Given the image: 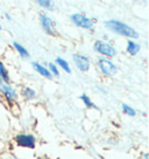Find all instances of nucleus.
<instances>
[{
  "mask_svg": "<svg viewBox=\"0 0 149 159\" xmlns=\"http://www.w3.org/2000/svg\"><path fill=\"white\" fill-rule=\"evenodd\" d=\"M0 159H12L11 157H0Z\"/></svg>",
  "mask_w": 149,
  "mask_h": 159,
  "instance_id": "obj_21",
  "label": "nucleus"
},
{
  "mask_svg": "<svg viewBox=\"0 0 149 159\" xmlns=\"http://www.w3.org/2000/svg\"><path fill=\"white\" fill-rule=\"evenodd\" d=\"M79 99L83 102V104H84V107L86 109H98V107L95 104V102L91 99V97H90L89 95L82 94L79 96Z\"/></svg>",
  "mask_w": 149,
  "mask_h": 159,
  "instance_id": "obj_15",
  "label": "nucleus"
},
{
  "mask_svg": "<svg viewBox=\"0 0 149 159\" xmlns=\"http://www.w3.org/2000/svg\"><path fill=\"white\" fill-rule=\"evenodd\" d=\"M13 48L15 49V52L19 54V56H20L21 59H23V60H27V59H29L30 57V54H29V52H28V49L26 48L23 45H21L20 42H18V41H13Z\"/></svg>",
  "mask_w": 149,
  "mask_h": 159,
  "instance_id": "obj_12",
  "label": "nucleus"
},
{
  "mask_svg": "<svg viewBox=\"0 0 149 159\" xmlns=\"http://www.w3.org/2000/svg\"><path fill=\"white\" fill-rule=\"evenodd\" d=\"M0 84H11L10 71L1 60H0Z\"/></svg>",
  "mask_w": 149,
  "mask_h": 159,
  "instance_id": "obj_11",
  "label": "nucleus"
},
{
  "mask_svg": "<svg viewBox=\"0 0 149 159\" xmlns=\"http://www.w3.org/2000/svg\"><path fill=\"white\" fill-rule=\"evenodd\" d=\"M121 110H122V112H124L125 115H127V116H129V117H134V116H136V110L132 107V105L127 104V103H122L121 104Z\"/></svg>",
  "mask_w": 149,
  "mask_h": 159,
  "instance_id": "obj_17",
  "label": "nucleus"
},
{
  "mask_svg": "<svg viewBox=\"0 0 149 159\" xmlns=\"http://www.w3.org/2000/svg\"><path fill=\"white\" fill-rule=\"evenodd\" d=\"M97 68L100 74L106 77H113L118 73V67L113 62V60L107 57H99L97 60Z\"/></svg>",
  "mask_w": 149,
  "mask_h": 159,
  "instance_id": "obj_3",
  "label": "nucleus"
},
{
  "mask_svg": "<svg viewBox=\"0 0 149 159\" xmlns=\"http://www.w3.org/2000/svg\"><path fill=\"white\" fill-rule=\"evenodd\" d=\"M142 159H148V153H144L143 154V158Z\"/></svg>",
  "mask_w": 149,
  "mask_h": 159,
  "instance_id": "obj_20",
  "label": "nucleus"
},
{
  "mask_svg": "<svg viewBox=\"0 0 149 159\" xmlns=\"http://www.w3.org/2000/svg\"><path fill=\"white\" fill-rule=\"evenodd\" d=\"M104 25L106 30H109L111 33L119 36L127 38L128 40H135L140 36L139 32L134 27L126 24L125 21H121L119 19H107L104 21Z\"/></svg>",
  "mask_w": 149,
  "mask_h": 159,
  "instance_id": "obj_1",
  "label": "nucleus"
},
{
  "mask_svg": "<svg viewBox=\"0 0 149 159\" xmlns=\"http://www.w3.org/2000/svg\"><path fill=\"white\" fill-rule=\"evenodd\" d=\"M72 61H74L76 68L82 71V73H86L89 71L91 68V61L90 59L84 54H80V53H74L72 55Z\"/></svg>",
  "mask_w": 149,
  "mask_h": 159,
  "instance_id": "obj_7",
  "label": "nucleus"
},
{
  "mask_svg": "<svg viewBox=\"0 0 149 159\" xmlns=\"http://www.w3.org/2000/svg\"><path fill=\"white\" fill-rule=\"evenodd\" d=\"M0 93L8 103H14L18 99V91L12 84H0Z\"/></svg>",
  "mask_w": 149,
  "mask_h": 159,
  "instance_id": "obj_8",
  "label": "nucleus"
},
{
  "mask_svg": "<svg viewBox=\"0 0 149 159\" xmlns=\"http://www.w3.org/2000/svg\"><path fill=\"white\" fill-rule=\"evenodd\" d=\"M14 143L18 148L35 149V146H36V137L34 134H28V132H21V134H15Z\"/></svg>",
  "mask_w": 149,
  "mask_h": 159,
  "instance_id": "obj_5",
  "label": "nucleus"
},
{
  "mask_svg": "<svg viewBox=\"0 0 149 159\" xmlns=\"http://www.w3.org/2000/svg\"><path fill=\"white\" fill-rule=\"evenodd\" d=\"M41 159H50V158H47V157H45V158H41Z\"/></svg>",
  "mask_w": 149,
  "mask_h": 159,
  "instance_id": "obj_22",
  "label": "nucleus"
},
{
  "mask_svg": "<svg viewBox=\"0 0 149 159\" xmlns=\"http://www.w3.org/2000/svg\"><path fill=\"white\" fill-rule=\"evenodd\" d=\"M39 20H40L41 28L43 30L45 34L50 35V36H56L57 35V30H56V25H55L54 20L51 19L47 13H40Z\"/></svg>",
  "mask_w": 149,
  "mask_h": 159,
  "instance_id": "obj_6",
  "label": "nucleus"
},
{
  "mask_svg": "<svg viewBox=\"0 0 149 159\" xmlns=\"http://www.w3.org/2000/svg\"><path fill=\"white\" fill-rule=\"evenodd\" d=\"M2 30V27H1V25H0V30Z\"/></svg>",
  "mask_w": 149,
  "mask_h": 159,
  "instance_id": "obj_23",
  "label": "nucleus"
},
{
  "mask_svg": "<svg viewBox=\"0 0 149 159\" xmlns=\"http://www.w3.org/2000/svg\"><path fill=\"white\" fill-rule=\"evenodd\" d=\"M70 21L74 26H77L78 28H82V30H95L96 21L92 18H89L87 15L83 14V13H72V14L70 15Z\"/></svg>",
  "mask_w": 149,
  "mask_h": 159,
  "instance_id": "obj_4",
  "label": "nucleus"
},
{
  "mask_svg": "<svg viewBox=\"0 0 149 159\" xmlns=\"http://www.w3.org/2000/svg\"><path fill=\"white\" fill-rule=\"evenodd\" d=\"M48 70H49V73L51 74V76H53V79L54 77H60L61 75V71L60 69L57 68V66L55 65V63H53V62H50V63H48Z\"/></svg>",
  "mask_w": 149,
  "mask_h": 159,
  "instance_id": "obj_18",
  "label": "nucleus"
},
{
  "mask_svg": "<svg viewBox=\"0 0 149 159\" xmlns=\"http://www.w3.org/2000/svg\"><path fill=\"white\" fill-rule=\"evenodd\" d=\"M6 19H7V20H12V16H11V15L10 14H8V13H6Z\"/></svg>",
  "mask_w": 149,
  "mask_h": 159,
  "instance_id": "obj_19",
  "label": "nucleus"
},
{
  "mask_svg": "<svg viewBox=\"0 0 149 159\" xmlns=\"http://www.w3.org/2000/svg\"><path fill=\"white\" fill-rule=\"evenodd\" d=\"M36 5H39L41 8H43L45 11H50V12L56 10L55 4L53 1H50V0H37L36 1Z\"/></svg>",
  "mask_w": 149,
  "mask_h": 159,
  "instance_id": "obj_16",
  "label": "nucleus"
},
{
  "mask_svg": "<svg viewBox=\"0 0 149 159\" xmlns=\"http://www.w3.org/2000/svg\"><path fill=\"white\" fill-rule=\"evenodd\" d=\"M93 49L96 53L100 55V57H107V59H113L117 56L118 50L112 43H109L105 40H96L93 43Z\"/></svg>",
  "mask_w": 149,
  "mask_h": 159,
  "instance_id": "obj_2",
  "label": "nucleus"
},
{
  "mask_svg": "<svg viewBox=\"0 0 149 159\" xmlns=\"http://www.w3.org/2000/svg\"><path fill=\"white\" fill-rule=\"evenodd\" d=\"M21 96L26 99V101H32L36 97V91L35 89H33L32 87L25 85L22 89H21Z\"/></svg>",
  "mask_w": 149,
  "mask_h": 159,
  "instance_id": "obj_14",
  "label": "nucleus"
},
{
  "mask_svg": "<svg viewBox=\"0 0 149 159\" xmlns=\"http://www.w3.org/2000/svg\"><path fill=\"white\" fill-rule=\"evenodd\" d=\"M32 68L34 69V71H36L39 75H41L42 77L48 79V80L53 79V76H51V74L49 73V70H48V68H47V66L42 65L41 62L33 61V62H32Z\"/></svg>",
  "mask_w": 149,
  "mask_h": 159,
  "instance_id": "obj_9",
  "label": "nucleus"
},
{
  "mask_svg": "<svg viewBox=\"0 0 149 159\" xmlns=\"http://www.w3.org/2000/svg\"><path fill=\"white\" fill-rule=\"evenodd\" d=\"M140 50H141V45L139 42H136L135 40H127V43H126L127 54H129L130 56H135L139 54Z\"/></svg>",
  "mask_w": 149,
  "mask_h": 159,
  "instance_id": "obj_10",
  "label": "nucleus"
},
{
  "mask_svg": "<svg viewBox=\"0 0 149 159\" xmlns=\"http://www.w3.org/2000/svg\"><path fill=\"white\" fill-rule=\"evenodd\" d=\"M55 65L57 66L58 69H62L63 71H65L66 74H70V73H71V67H70L69 62L65 59H63V57H61V56H57V57L55 59Z\"/></svg>",
  "mask_w": 149,
  "mask_h": 159,
  "instance_id": "obj_13",
  "label": "nucleus"
}]
</instances>
